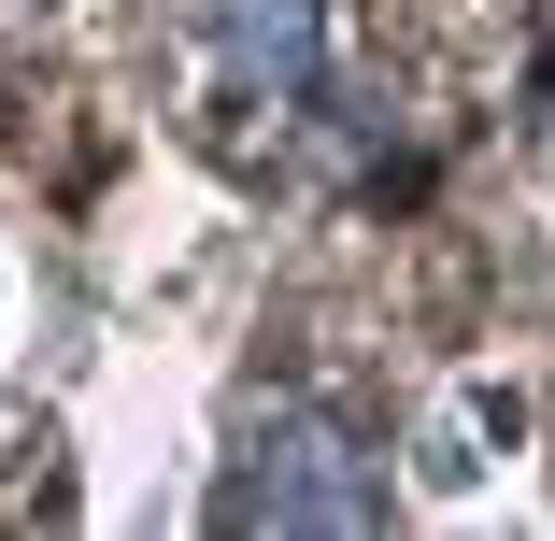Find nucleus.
<instances>
[{
    "label": "nucleus",
    "instance_id": "3",
    "mask_svg": "<svg viewBox=\"0 0 555 541\" xmlns=\"http://www.w3.org/2000/svg\"><path fill=\"white\" fill-rule=\"evenodd\" d=\"M214 43H229V72L271 129H299L327 100V0H214Z\"/></svg>",
    "mask_w": 555,
    "mask_h": 541
},
{
    "label": "nucleus",
    "instance_id": "1",
    "mask_svg": "<svg viewBox=\"0 0 555 541\" xmlns=\"http://www.w3.org/2000/svg\"><path fill=\"white\" fill-rule=\"evenodd\" d=\"M214 513H229L243 541H371L385 527V471L343 413H313V399H271L243 427V456L229 485H214Z\"/></svg>",
    "mask_w": 555,
    "mask_h": 541
},
{
    "label": "nucleus",
    "instance_id": "2",
    "mask_svg": "<svg viewBox=\"0 0 555 541\" xmlns=\"http://www.w3.org/2000/svg\"><path fill=\"white\" fill-rule=\"evenodd\" d=\"M513 442H527V385L470 371L456 399H441V413L413 427V499H427V513H470V499L513 471Z\"/></svg>",
    "mask_w": 555,
    "mask_h": 541
},
{
    "label": "nucleus",
    "instance_id": "4",
    "mask_svg": "<svg viewBox=\"0 0 555 541\" xmlns=\"http://www.w3.org/2000/svg\"><path fill=\"white\" fill-rule=\"evenodd\" d=\"M0 329H15V271H0Z\"/></svg>",
    "mask_w": 555,
    "mask_h": 541
}]
</instances>
